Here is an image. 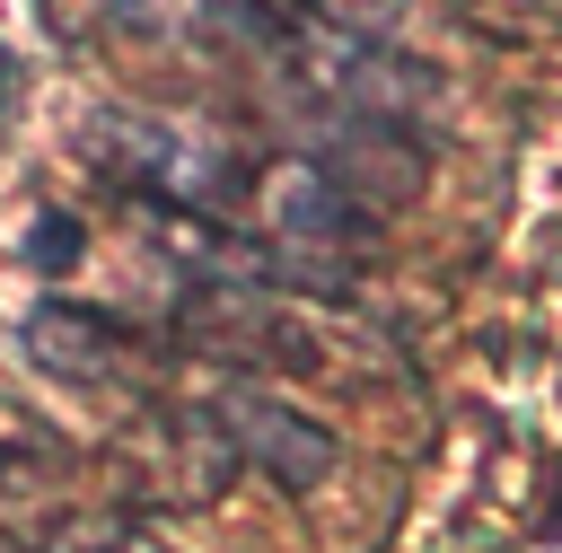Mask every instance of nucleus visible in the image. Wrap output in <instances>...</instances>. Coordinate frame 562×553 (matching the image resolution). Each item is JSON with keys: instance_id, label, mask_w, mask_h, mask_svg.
I'll list each match as a JSON object with an SVG mask.
<instances>
[{"instance_id": "nucleus-1", "label": "nucleus", "mask_w": 562, "mask_h": 553, "mask_svg": "<svg viewBox=\"0 0 562 553\" xmlns=\"http://www.w3.org/2000/svg\"><path fill=\"white\" fill-rule=\"evenodd\" d=\"M220 439L246 465H263V483H281V492H316L334 474V430H316L307 413H290V404L255 395V386L220 395Z\"/></svg>"}, {"instance_id": "nucleus-2", "label": "nucleus", "mask_w": 562, "mask_h": 553, "mask_svg": "<svg viewBox=\"0 0 562 553\" xmlns=\"http://www.w3.org/2000/svg\"><path fill=\"white\" fill-rule=\"evenodd\" d=\"M26 351L53 369V377H114L123 351H132V325L105 316V307H79V298H44L26 316Z\"/></svg>"}, {"instance_id": "nucleus-3", "label": "nucleus", "mask_w": 562, "mask_h": 553, "mask_svg": "<svg viewBox=\"0 0 562 553\" xmlns=\"http://www.w3.org/2000/svg\"><path fill=\"white\" fill-rule=\"evenodd\" d=\"M176 325H184L202 351H263V334L290 342V325L272 316V298H263L255 281H211V290H193V298L176 307Z\"/></svg>"}, {"instance_id": "nucleus-4", "label": "nucleus", "mask_w": 562, "mask_h": 553, "mask_svg": "<svg viewBox=\"0 0 562 553\" xmlns=\"http://www.w3.org/2000/svg\"><path fill=\"white\" fill-rule=\"evenodd\" d=\"M272 211H281L290 237H369V211H351V193L325 184V176H290Z\"/></svg>"}, {"instance_id": "nucleus-5", "label": "nucleus", "mask_w": 562, "mask_h": 553, "mask_svg": "<svg viewBox=\"0 0 562 553\" xmlns=\"http://www.w3.org/2000/svg\"><path fill=\"white\" fill-rule=\"evenodd\" d=\"M53 553H158V544L140 527H123V518H61Z\"/></svg>"}, {"instance_id": "nucleus-6", "label": "nucleus", "mask_w": 562, "mask_h": 553, "mask_svg": "<svg viewBox=\"0 0 562 553\" xmlns=\"http://www.w3.org/2000/svg\"><path fill=\"white\" fill-rule=\"evenodd\" d=\"M79 246H88V228H79L70 211H44V219H35V237H26L35 272H61V263H79Z\"/></svg>"}, {"instance_id": "nucleus-7", "label": "nucleus", "mask_w": 562, "mask_h": 553, "mask_svg": "<svg viewBox=\"0 0 562 553\" xmlns=\"http://www.w3.org/2000/svg\"><path fill=\"white\" fill-rule=\"evenodd\" d=\"M202 9H211V18H228L246 44H281V35H290V18H281L272 0H202Z\"/></svg>"}, {"instance_id": "nucleus-8", "label": "nucleus", "mask_w": 562, "mask_h": 553, "mask_svg": "<svg viewBox=\"0 0 562 553\" xmlns=\"http://www.w3.org/2000/svg\"><path fill=\"white\" fill-rule=\"evenodd\" d=\"M316 9H325V18H342V26H360V35H378L404 0H316Z\"/></svg>"}, {"instance_id": "nucleus-9", "label": "nucleus", "mask_w": 562, "mask_h": 553, "mask_svg": "<svg viewBox=\"0 0 562 553\" xmlns=\"http://www.w3.org/2000/svg\"><path fill=\"white\" fill-rule=\"evenodd\" d=\"M0 105H9V53H0Z\"/></svg>"}, {"instance_id": "nucleus-10", "label": "nucleus", "mask_w": 562, "mask_h": 553, "mask_svg": "<svg viewBox=\"0 0 562 553\" xmlns=\"http://www.w3.org/2000/svg\"><path fill=\"white\" fill-rule=\"evenodd\" d=\"M544 535H562V509H553V518H544Z\"/></svg>"}, {"instance_id": "nucleus-11", "label": "nucleus", "mask_w": 562, "mask_h": 553, "mask_svg": "<svg viewBox=\"0 0 562 553\" xmlns=\"http://www.w3.org/2000/svg\"><path fill=\"white\" fill-rule=\"evenodd\" d=\"M0 553H18V544H9V535H0Z\"/></svg>"}]
</instances>
